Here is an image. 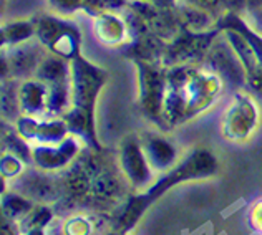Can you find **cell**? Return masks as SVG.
I'll return each instance as SVG.
<instances>
[{
    "mask_svg": "<svg viewBox=\"0 0 262 235\" xmlns=\"http://www.w3.org/2000/svg\"><path fill=\"white\" fill-rule=\"evenodd\" d=\"M35 37L48 52L61 58H73L77 55L78 37L73 27L67 25L61 15H43L35 24Z\"/></svg>",
    "mask_w": 262,
    "mask_h": 235,
    "instance_id": "1",
    "label": "cell"
},
{
    "mask_svg": "<svg viewBox=\"0 0 262 235\" xmlns=\"http://www.w3.org/2000/svg\"><path fill=\"white\" fill-rule=\"evenodd\" d=\"M86 0H48V5L52 7L57 15L65 17L67 13L77 12L81 7H85Z\"/></svg>",
    "mask_w": 262,
    "mask_h": 235,
    "instance_id": "3",
    "label": "cell"
},
{
    "mask_svg": "<svg viewBox=\"0 0 262 235\" xmlns=\"http://www.w3.org/2000/svg\"><path fill=\"white\" fill-rule=\"evenodd\" d=\"M93 33L95 38L101 45L108 48H116L126 43L128 40V27L125 18L115 12H101L93 17Z\"/></svg>",
    "mask_w": 262,
    "mask_h": 235,
    "instance_id": "2",
    "label": "cell"
},
{
    "mask_svg": "<svg viewBox=\"0 0 262 235\" xmlns=\"http://www.w3.org/2000/svg\"><path fill=\"white\" fill-rule=\"evenodd\" d=\"M243 20L246 22V25L251 27L254 33H257V37L262 38V5L254 10H244Z\"/></svg>",
    "mask_w": 262,
    "mask_h": 235,
    "instance_id": "4",
    "label": "cell"
}]
</instances>
